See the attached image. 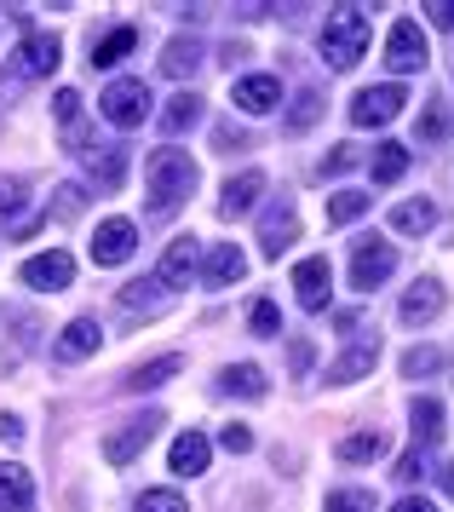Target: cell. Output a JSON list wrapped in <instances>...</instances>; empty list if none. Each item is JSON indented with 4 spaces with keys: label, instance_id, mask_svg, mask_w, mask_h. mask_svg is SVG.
Returning a JSON list of instances; mask_svg holds the SVG:
<instances>
[{
    "label": "cell",
    "instance_id": "cell-14",
    "mask_svg": "<svg viewBox=\"0 0 454 512\" xmlns=\"http://www.w3.org/2000/svg\"><path fill=\"white\" fill-rule=\"evenodd\" d=\"M0 512H35V484H29V466H18V461L0 466Z\"/></svg>",
    "mask_w": 454,
    "mask_h": 512
},
{
    "label": "cell",
    "instance_id": "cell-45",
    "mask_svg": "<svg viewBox=\"0 0 454 512\" xmlns=\"http://www.w3.org/2000/svg\"><path fill=\"white\" fill-rule=\"evenodd\" d=\"M397 478H403V484H409V478H420V449H414V455H403V461H397Z\"/></svg>",
    "mask_w": 454,
    "mask_h": 512
},
{
    "label": "cell",
    "instance_id": "cell-35",
    "mask_svg": "<svg viewBox=\"0 0 454 512\" xmlns=\"http://www.w3.org/2000/svg\"><path fill=\"white\" fill-rule=\"evenodd\" d=\"M328 512H374V495L368 489H340V495H328Z\"/></svg>",
    "mask_w": 454,
    "mask_h": 512
},
{
    "label": "cell",
    "instance_id": "cell-7",
    "mask_svg": "<svg viewBox=\"0 0 454 512\" xmlns=\"http://www.w3.org/2000/svg\"><path fill=\"white\" fill-rule=\"evenodd\" d=\"M18 277L29 282V288H46V294H58V288H69V282H75V259H69L64 248H52V254L23 259Z\"/></svg>",
    "mask_w": 454,
    "mask_h": 512
},
{
    "label": "cell",
    "instance_id": "cell-17",
    "mask_svg": "<svg viewBox=\"0 0 454 512\" xmlns=\"http://www.w3.org/2000/svg\"><path fill=\"white\" fill-rule=\"evenodd\" d=\"M190 271H196V236L167 242V254H161V282H167V288H184Z\"/></svg>",
    "mask_w": 454,
    "mask_h": 512
},
{
    "label": "cell",
    "instance_id": "cell-48",
    "mask_svg": "<svg viewBox=\"0 0 454 512\" xmlns=\"http://www.w3.org/2000/svg\"><path fill=\"white\" fill-rule=\"evenodd\" d=\"M443 495H454V461L443 466Z\"/></svg>",
    "mask_w": 454,
    "mask_h": 512
},
{
    "label": "cell",
    "instance_id": "cell-46",
    "mask_svg": "<svg viewBox=\"0 0 454 512\" xmlns=\"http://www.w3.org/2000/svg\"><path fill=\"white\" fill-rule=\"evenodd\" d=\"M311 369V340H294V374Z\"/></svg>",
    "mask_w": 454,
    "mask_h": 512
},
{
    "label": "cell",
    "instance_id": "cell-23",
    "mask_svg": "<svg viewBox=\"0 0 454 512\" xmlns=\"http://www.w3.org/2000/svg\"><path fill=\"white\" fill-rule=\"evenodd\" d=\"M368 173H374V185H397V179L409 173V150H403V144H380L374 162H368Z\"/></svg>",
    "mask_w": 454,
    "mask_h": 512
},
{
    "label": "cell",
    "instance_id": "cell-25",
    "mask_svg": "<svg viewBox=\"0 0 454 512\" xmlns=\"http://www.w3.org/2000/svg\"><path fill=\"white\" fill-rule=\"evenodd\" d=\"M391 443H386V432H351V438H340V461H380Z\"/></svg>",
    "mask_w": 454,
    "mask_h": 512
},
{
    "label": "cell",
    "instance_id": "cell-15",
    "mask_svg": "<svg viewBox=\"0 0 454 512\" xmlns=\"http://www.w3.org/2000/svg\"><path fill=\"white\" fill-rule=\"evenodd\" d=\"M248 277V254L236 248V242H219L213 254H207V282L213 288H230V282H242Z\"/></svg>",
    "mask_w": 454,
    "mask_h": 512
},
{
    "label": "cell",
    "instance_id": "cell-32",
    "mask_svg": "<svg viewBox=\"0 0 454 512\" xmlns=\"http://www.w3.org/2000/svg\"><path fill=\"white\" fill-rule=\"evenodd\" d=\"M121 173H127V156H121V150H104V156H92V179H98L104 190L121 185Z\"/></svg>",
    "mask_w": 454,
    "mask_h": 512
},
{
    "label": "cell",
    "instance_id": "cell-34",
    "mask_svg": "<svg viewBox=\"0 0 454 512\" xmlns=\"http://www.w3.org/2000/svg\"><path fill=\"white\" fill-rule=\"evenodd\" d=\"M248 323H253V334H282V311H276L271 300H253Z\"/></svg>",
    "mask_w": 454,
    "mask_h": 512
},
{
    "label": "cell",
    "instance_id": "cell-12",
    "mask_svg": "<svg viewBox=\"0 0 454 512\" xmlns=\"http://www.w3.org/2000/svg\"><path fill=\"white\" fill-rule=\"evenodd\" d=\"M58 52H64V41L46 29V35H29L23 41V52H18V75L23 81H35V75H52L58 70Z\"/></svg>",
    "mask_w": 454,
    "mask_h": 512
},
{
    "label": "cell",
    "instance_id": "cell-24",
    "mask_svg": "<svg viewBox=\"0 0 454 512\" xmlns=\"http://www.w3.org/2000/svg\"><path fill=\"white\" fill-rule=\"evenodd\" d=\"M374 357H380V346H351V351H340V357L328 363V380H363V374L374 369Z\"/></svg>",
    "mask_w": 454,
    "mask_h": 512
},
{
    "label": "cell",
    "instance_id": "cell-38",
    "mask_svg": "<svg viewBox=\"0 0 454 512\" xmlns=\"http://www.w3.org/2000/svg\"><path fill=\"white\" fill-rule=\"evenodd\" d=\"M52 116L64 121V127H75V121H81V93H75V87H64V93L52 98Z\"/></svg>",
    "mask_w": 454,
    "mask_h": 512
},
{
    "label": "cell",
    "instance_id": "cell-9",
    "mask_svg": "<svg viewBox=\"0 0 454 512\" xmlns=\"http://www.w3.org/2000/svg\"><path fill=\"white\" fill-rule=\"evenodd\" d=\"M391 271H397V254H391L386 242H363V248H357V259H351V288L374 294Z\"/></svg>",
    "mask_w": 454,
    "mask_h": 512
},
{
    "label": "cell",
    "instance_id": "cell-47",
    "mask_svg": "<svg viewBox=\"0 0 454 512\" xmlns=\"http://www.w3.org/2000/svg\"><path fill=\"white\" fill-rule=\"evenodd\" d=\"M391 512H437V507H432V501H420V495H403Z\"/></svg>",
    "mask_w": 454,
    "mask_h": 512
},
{
    "label": "cell",
    "instance_id": "cell-44",
    "mask_svg": "<svg viewBox=\"0 0 454 512\" xmlns=\"http://www.w3.org/2000/svg\"><path fill=\"white\" fill-rule=\"evenodd\" d=\"M351 162H357V150H351V144H340V150H334V156L322 162V173H345Z\"/></svg>",
    "mask_w": 454,
    "mask_h": 512
},
{
    "label": "cell",
    "instance_id": "cell-2",
    "mask_svg": "<svg viewBox=\"0 0 454 512\" xmlns=\"http://www.w3.org/2000/svg\"><path fill=\"white\" fill-rule=\"evenodd\" d=\"M363 52H368V12L363 6H340V18H328V29H322V58L334 70H351Z\"/></svg>",
    "mask_w": 454,
    "mask_h": 512
},
{
    "label": "cell",
    "instance_id": "cell-27",
    "mask_svg": "<svg viewBox=\"0 0 454 512\" xmlns=\"http://www.w3.org/2000/svg\"><path fill=\"white\" fill-rule=\"evenodd\" d=\"M299 236V219H294V208H282V213H271V219H265V236H259V242H265V254H282V248H288V242H294Z\"/></svg>",
    "mask_w": 454,
    "mask_h": 512
},
{
    "label": "cell",
    "instance_id": "cell-18",
    "mask_svg": "<svg viewBox=\"0 0 454 512\" xmlns=\"http://www.w3.org/2000/svg\"><path fill=\"white\" fill-rule=\"evenodd\" d=\"M437 311H443V288H437L432 277L414 282L409 294H403V323H432Z\"/></svg>",
    "mask_w": 454,
    "mask_h": 512
},
{
    "label": "cell",
    "instance_id": "cell-31",
    "mask_svg": "<svg viewBox=\"0 0 454 512\" xmlns=\"http://www.w3.org/2000/svg\"><path fill=\"white\" fill-rule=\"evenodd\" d=\"M432 219H437V208L432 202H403V208L391 213V225H397V231H432Z\"/></svg>",
    "mask_w": 454,
    "mask_h": 512
},
{
    "label": "cell",
    "instance_id": "cell-36",
    "mask_svg": "<svg viewBox=\"0 0 454 512\" xmlns=\"http://www.w3.org/2000/svg\"><path fill=\"white\" fill-rule=\"evenodd\" d=\"M437 369H443V351H409V357H403V374H409V380L437 374Z\"/></svg>",
    "mask_w": 454,
    "mask_h": 512
},
{
    "label": "cell",
    "instance_id": "cell-11",
    "mask_svg": "<svg viewBox=\"0 0 454 512\" xmlns=\"http://www.w3.org/2000/svg\"><path fill=\"white\" fill-rule=\"evenodd\" d=\"M230 98H236L248 116H265V110L282 104V81H276V75H242V81L230 87Z\"/></svg>",
    "mask_w": 454,
    "mask_h": 512
},
{
    "label": "cell",
    "instance_id": "cell-22",
    "mask_svg": "<svg viewBox=\"0 0 454 512\" xmlns=\"http://www.w3.org/2000/svg\"><path fill=\"white\" fill-rule=\"evenodd\" d=\"M202 121V98L196 93H173L167 98V110H161V133H184V127H196Z\"/></svg>",
    "mask_w": 454,
    "mask_h": 512
},
{
    "label": "cell",
    "instance_id": "cell-8",
    "mask_svg": "<svg viewBox=\"0 0 454 512\" xmlns=\"http://www.w3.org/2000/svg\"><path fill=\"white\" fill-rule=\"evenodd\" d=\"M156 426H161V415L121 420V432H110V438H104V461H110V466H133V455L156 438Z\"/></svg>",
    "mask_w": 454,
    "mask_h": 512
},
{
    "label": "cell",
    "instance_id": "cell-29",
    "mask_svg": "<svg viewBox=\"0 0 454 512\" xmlns=\"http://www.w3.org/2000/svg\"><path fill=\"white\" fill-rule=\"evenodd\" d=\"M443 438V409H437L432 397H420V403H414V449H420V443H437Z\"/></svg>",
    "mask_w": 454,
    "mask_h": 512
},
{
    "label": "cell",
    "instance_id": "cell-19",
    "mask_svg": "<svg viewBox=\"0 0 454 512\" xmlns=\"http://www.w3.org/2000/svg\"><path fill=\"white\" fill-rule=\"evenodd\" d=\"M259 190H265V173H242V179H230L225 196H219V213H225V219L248 213L253 202H259Z\"/></svg>",
    "mask_w": 454,
    "mask_h": 512
},
{
    "label": "cell",
    "instance_id": "cell-42",
    "mask_svg": "<svg viewBox=\"0 0 454 512\" xmlns=\"http://www.w3.org/2000/svg\"><path fill=\"white\" fill-rule=\"evenodd\" d=\"M426 18H432L437 29H454V0H432V6H426Z\"/></svg>",
    "mask_w": 454,
    "mask_h": 512
},
{
    "label": "cell",
    "instance_id": "cell-5",
    "mask_svg": "<svg viewBox=\"0 0 454 512\" xmlns=\"http://www.w3.org/2000/svg\"><path fill=\"white\" fill-rule=\"evenodd\" d=\"M403 104H409V93H403L397 81H386V87H363L357 104H351V127H386Z\"/></svg>",
    "mask_w": 454,
    "mask_h": 512
},
{
    "label": "cell",
    "instance_id": "cell-4",
    "mask_svg": "<svg viewBox=\"0 0 454 512\" xmlns=\"http://www.w3.org/2000/svg\"><path fill=\"white\" fill-rule=\"evenodd\" d=\"M426 58H432V52H426L420 24H414V18H397V24H391V41H386V64L397 75H414V70H426Z\"/></svg>",
    "mask_w": 454,
    "mask_h": 512
},
{
    "label": "cell",
    "instance_id": "cell-10",
    "mask_svg": "<svg viewBox=\"0 0 454 512\" xmlns=\"http://www.w3.org/2000/svg\"><path fill=\"white\" fill-rule=\"evenodd\" d=\"M294 288H299V305H305V311H322L328 294H334V271H328V259L322 254L299 259L294 265Z\"/></svg>",
    "mask_w": 454,
    "mask_h": 512
},
{
    "label": "cell",
    "instance_id": "cell-16",
    "mask_svg": "<svg viewBox=\"0 0 454 512\" xmlns=\"http://www.w3.org/2000/svg\"><path fill=\"white\" fill-rule=\"evenodd\" d=\"M98 340H104V328L92 323V317H75V323L58 334V357H64V363H75V357H92V351H98Z\"/></svg>",
    "mask_w": 454,
    "mask_h": 512
},
{
    "label": "cell",
    "instance_id": "cell-6",
    "mask_svg": "<svg viewBox=\"0 0 454 512\" xmlns=\"http://www.w3.org/2000/svg\"><path fill=\"white\" fill-rule=\"evenodd\" d=\"M138 248V225L133 219H104L92 236V265H127Z\"/></svg>",
    "mask_w": 454,
    "mask_h": 512
},
{
    "label": "cell",
    "instance_id": "cell-30",
    "mask_svg": "<svg viewBox=\"0 0 454 512\" xmlns=\"http://www.w3.org/2000/svg\"><path fill=\"white\" fill-rule=\"evenodd\" d=\"M196 64H202V47H196V41H184V35L179 41H167V58H161V70L167 75H190Z\"/></svg>",
    "mask_w": 454,
    "mask_h": 512
},
{
    "label": "cell",
    "instance_id": "cell-40",
    "mask_svg": "<svg viewBox=\"0 0 454 512\" xmlns=\"http://www.w3.org/2000/svg\"><path fill=\"white\" fill-rule=\"evenodd\" d=\"M23 208V179H0V213H18Z\"/></svg>",
    "mask_w": 454,
    "mask_h": 512
},
{
    "label": "cell",
    "instance_id": "cell-39",
    "mask_svg": "<svg viewBox=\"0 0 454 512\" xmlns=\"http://www.w3.org/2000/svg\"><path fill=\"white\" fill-rule=\"evenodd\" d=\"M219 443H225L230 455H248V449H253V432H248V426H225V432H219Z\"/></svg>",
    "mask_w": 454,
    "mask_h": 512
},
{
    "label": "cell",
    "instance_id": "cell-43",
    "mask_svg": "<svg viewBox=\"0 0 454 512\" xmlns=\"http://www.w3.org/2000/svg\"><path fill=\"white\" fill-rule=\"evenodd\" d=\"M58 213H64V219H75V213H81V185H64V190H58Z\"/></svg>",
    "mask_w": 454,
    "mask_h": 512
},
{
    "label": "cell",
    "instance_id": "cell-13",
    "mask_svg": "<svg viewBox=\"0 0 454 512\" xmlns=\"http://www.w3.org/2000/svg\"><path fill=\"white\" fill-rule=\"evenodd\" d=\"M207 461H213V443H207L202 432H184V438H173V449H167V466H173L179 478L207 472Z\"/></svg>",
    "mask_w": 454,
    "mask_h": 512
},
{
    "label": "cell",
    "instance_id": "cell-26",
    "mask_svg": "<svg viewBox=\"0 0 454 512\" xmlns=\"http://www.w3.org/2000/svg\"><path fill=\"white\" fill-rule=\"evenodd\" d=\"M368 208H374V196H363V190H334V196H328V225H351V219H363Z\"/></svg>",
    "mask_w": 454,
    "mask_h": 512
},
{
    "label": "cell",
    "instance_id": "cell-3",
    "mask_svg": "<svg viewBox=\"0 0 454 512\" xmlns=\"http://www.w3.org/2000/svg\"><path fill=\"white\" fill-rule=\"evenodd\" d=\"M98 116L110 121V127H121V133L144 127V116H150V87L144 81H110L104 98H98Z\"/></svg>",
    "mask_w": 454,
    "mask_h": 512
},
{
    "label": "cell",
    "instance_id": "cell-20",
    "mask_svg": "<svg viewBox=\"0 0 454 512\" xmlns=\"http://www.w3.org/2000/svg\"><path fill=\"white\" fill-rule=\"evenodd\" d=\"M179 369H184V357L179 351H167V357H156V363H144V369L127 374V392H156V386H167Z\"/></svg>",
    "mask_w": 454,
    "mask_h": 512
},
{
    "label": "cell",
    "instance_id": "cell-41",
    "mask_svg": "<svg viewBox=\"0 0 454 512\" xmlns=\"http://www.w3.org/2000/svg\"><path fill=\"white\" fill-rule=\"evenodd\" d=\"M443 133H449V116L443 110H426L420 116V139H443Z\"/></svg>",
    "mask_w": 454,
    "mask_h": 512
},
{
    "label": "cell",
    "instance_id": "cell-28",
    "mask_svg": "<svg viewBox=\"0 0 454 512\" xmlns=\"http://www.w3.org/2000/svg\"><path fill=\"white\" fill-rule=\"evenodd\" d=\"M225 392L265 397V369H259V363H230V369H225Z\"/></svg>",
    "mask_w": 454,
    "mask_h": 512
},
{
    "label": "cell",
    "instance_id": "cell-33",
    "mask_svg": "<svg viewBox=\"0 0 454 512\" xmlns=\"http://www.w3.org/2000/svg\"><path fill=\"white\" fill-rule=\"evenodd\" d=\"M138 512H190V507H184L179 489H144L138 495Z\"/></svg>",
    "mask_w": 454,
    "mask_h": 512
},
{
    "label": "cell",
    "instance_id": "cell-1",
    "mask_svg": "<svg viewBox=\"0 0 454 512\" xmlns=\"http://www.w3.org/2000/svg\"><path fill=\"white\" fill-rule=\"evenodd\" d=\"M196 179H202V173H196V162H190L184 150H156V156L144 162V185H150V208L156 213L179 208L184 196L196 190Z\"/></svg>",
    "mask_w": 454,
    "mask_h": 512
},
{
    "label": "cell",
    "instance_id": "cell-21",
    "mask_svg": "<svg viewBox=\"0 0 454 512\" xmlns=\"http://www.w3.org/2000/svg\"><path fill=\"white\" fill-rule=\"evenodd\" d=\"M133 47H138V29L121 24V29H110L104 41H92V64H98V70H115V64H121Z\"/></svg>",
    "mask_w": 454,
    "mask_h": 512
},
{
    "label": "cell",
    "instance_id": "cell-37",
    "mask_svg": "<svg viewBox=\"0 0 454 512\" xmlns=\"http://www.w3.org/2000/svg\"><path fill=\"white\" fill-rule=\"evenodd\" d=\"M317 116H322V98H317V93H299V104H294V116H288V127H294V133H305V127H311Z\"/></svg>",
    "mask_w": 454,
    "mask_h": 512
}]
</instances>
